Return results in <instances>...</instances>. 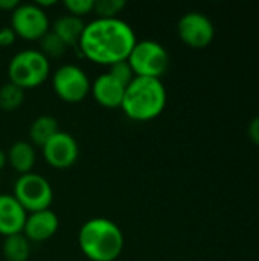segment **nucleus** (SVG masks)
<instances>
[{
	"label": "nucleus",
	"mask_w": 259,
	"mask_h": 261,
	"mask_svg": "<svg viewBox=\"0 0 259 261\" xmlns=\"http://www.w3.org/2000/svg\"><path fill=\"white\" fill-rule=\"evenodd\" d=\"M127 61L136 76L160 80L169 67V54L160 43L142 40L134 44Z\"/></svg>",
	"instance_id": "nucleus-5"
},
{
	"label": "nucleus",
	"mask_w": 259,
	"mask_h": 261,
	"mask_svg": "<svg viewBox=\"0 0 259 261\" xmlns=\"http://www.w3.org/2000/svg\"><path fill=\"white\" fill-rule=\"evenodd\" d=\"M177 32L180 40L192 49H203L209 46L215 37L214 23L209 17L198 11L186 12L179 20Z\"/></svg>",
	"instance_id": "nucleus-9"
},
{
	"label": "nucleus",
	"mask_w": 259,
	"mask_h": 261,
	"mask_svg": "<svg viewBox=\"0 0 259 261\" xmlns=\"http://www.w3.org/2000/svg\"><path fill=\"white\" fill-rule=\"evenodd\" d=\"M95 101L105 109H118L122 104L125 86L116 81L110 73L99 75L90 87Z\"/></svg>",
	"instance_id": "nucleus-13"
},
{
	"label": "nucleus",
	"mask_w": 259,
	"mask_h": 261,
	"mask_svg": "<svg viewBox=\"0 0 259 261\" xmlns=\"http://www.w3.org/2000/svg\"><path fill=\"white\" fill-rule=\"evenodd\" d=\"M60 132L58 128V121L53 116L43 115L38 116L32 121L31 128H29V138L31 144L34 147H43L49 139H52L56 133Z\"/></svg>",
	"instance_id": "nucleus-16"
},
{
	"label": "nucleus",
	"mask_w": 259,
	"mask_h": 261,
	"mask_svg": "<svg viewBox=\"0 0 259 261\" xmlns=\"http://www.w3.org/2000/svg\"><path fill=\"white\" fill-rule=\"evenodd\" d=\"M8 164V158H6V153L3 150H0V171L5 168V165Z\"/></svg>",
	"instance_id": "nucleus-26"
},
{
	"label": "nucleus",
	"mask_w": 259,
	"mask_h": 261,
	"mask_svg": "<svg viewBox=\"0 0 259 261\" xmlns=\"http://www.w3.org/2000/svg\"><path fill=\"white\" fill-rule=\"evenodd\" d=\"M247 133H249V138L252 139V142L259 147V116L250 121V124L247 127Z\"/></svg>",
	"instance_id": "nucleus-24"
},
{
	"label": "nucleus",
	"mask_w": 259,
	"mask_h": 261,
	"mask_svg": "<svg viewBox=\"0 0 259 261\" xmlns=\"http://www.w3.org/2000/svg\"><path fill=\"white\" fill-rule=\"evenodd\" d=\"M137 43L133 28L121 18H96L85 24L78 50L95 64L111 66L128 58Z\"/></svg>",
	"instance_id": "nucleus-1"
},
{
	"label": "nucleus",
	"mask_w": 259,
	"mask_h": 261,
	"mask_svg": "<svg viewBox=\"0 0 259 261\" xmlns=\"http://www.w3.org/2000/svg\"><path fill=\"white\" fill-rule=\"evenodd\" d=\"M27 213L12 194H0V236L9 237L23 232Z\"/></svg>",
	"instance_id": "nucleus-12"
},
{
	"label": "nucleus",
	"mask_w": 259,
	"mask_h": 261,
	"mask_svg": "<svg viewBox=\"0 0 259 261\" xmlns=\"http://www.w3.org/2000/svg\"><path fill=\"white\" fill-rule=\"evenodd\" d=\"M38 43H40V52L47 60L61 58L66 54V49H67V46L61 41V38L58 35H55L50 29L38 40Z\"/></svg>",
	"instance_id": "nucleus-19"
},
{
	"label": "nucleus",
	"mask_w": 259,
	"mask_h": 261,
	"mask_svg": "<svg viewBox=\"0 0 259 261\" xmlns=\"http://www.w3.org/2000/svg\"><path fill=\"white\" fill-rule=\"evenodd\" d=\"M50 73V61L38 49L17 52L8 64L9 83L23 90L41 86Z\"/></svg>",
	"instance_id": "nucleus-4"
},
{
	"label": "nucleus",
	"mask_w": 259,
	"mask_h": 261,
	"mask_svg": "<svg viewBox=\"0 0 259 261\" xmlns=\"http://www.w3.org/2000/svg\"><path fill=\"white\" fill-rule=\"evenodd\" d=\"M6 158H8V164L21 176V174L32 173L37 153L31 142L17 141L11 145L9 151L6 153Z\"/></svg>",
	"instance_id": "nucleus-14"
},
{
	"label": "nucleus",
	"mask_w": 259,
	"mask_h": 261,
	"mask_svg": "<svg viewBox=\"0 0 259 261\" xmlns=\"http://www.w3.org/2000/svg\"><path fill=\"white\" fill-rule=\"evenodd\" d=\"M52 87L56 96L69 104H78L90 93L92 83L87 73L75 64H64L52 75Z\"/></svg>",
	"instance_id": "nucleus-7"
},
{
	"label": "nucleus",
	"mask_w": 259,
	"mask_h": 261,
	"mask_svg": "<svg viewBox=\"0 0 259 261\" xmlns=\"http://www.w3.org/2000/svg\"><path fill=\"white\" fill-rule=\"evenodd\" d=\"M84 28H85V23L82 21V18L66 14L53 21L50 31L55 35H58L61 41L69 47V46H78L82 37Z\"/></svg>",
	"instance_id": "nucleus-15"
},
{
	"label": "nucleus",
	"mask_w": 259,
	"mask_h": 261,
	"mask_svg": "<svg viewBox=\"0 0 259 261\" xmlns=\"http://www.w3.org/2000/svg\"><path fill=\"white\" fill-rule=\"evenodd\" d=\"M49 17L35 3L18 5L11 12V29L26 41H38L49 31Z\"/></svg>",
	"instance_id": "nucleus-8"
},
{
	"label": "nucleus",
	"mask_w": 259,
	"mask_h": 261,
	"mask_svg": "<svg viewBox=\"0 0 259 261\" xmlns=\"http://www.w3.org/2000/svg\"><path fill=\"white\" fill-rule=\"evenodd\" d=\"M15 200L26 213L49 210L53 202V190L46 177L37 173L21 174L14 184Z\"/></svg>",
	"instance_id": "nucleus-6"
},
{
	"label": "nucleus",
	"mask_w": 259,
	"mask_h": 261,
	"mask_svg": "<svg viewBox=\"0 0 259 261\" xmlns=\"http://www.w3.org/2000/svg\"><path fill=\"white\" fill-rule=\"evenodd\" d=\"M17 35L14 34V31L11 28H2L0 29V46L2 47H9L11 44H14Z\"/></svg>",
	"instance_id": "nucleus-23"
},
{
	"label": "nucleus",
	"mask_w": 259,
	"mask_h": 261,
	"mask_svg": "<svg viewBox=\"0 0 259 261\" xmlns=\"http://www.w3.org/2000/svg\"><path fill=\"white\" fill-rule=\"evenodd\" d=\"M43 158L47 165L56 170H66L75 165L79 156V147L75 138L67 132H58L43 147Z\"/></svg>",
	"instance_id": "nucleus-10"
},
{
	"label": "nucleus",
	"mask_w": 259,
	"mask_h": 261,
	"mask_svg": "<svg viewBox=\"0 0 259 261\" xmlns=\"http://www.w3.org/2000/svg\"><path fill=\"white\" fill-rule=\"evenodd\" d=\"M60 228V220L53 211L43 210L38 213H31L26 217L23 226V236L34 243H41L52 239Z\"/></svg>",
	"instance_id": "nucleus-11"
},
{
	"label": "nucleus",
	"mask_w": 259,
	"mask_h": 261,
	"mask_svg": "<svg viewBox=\"0 0 259 261\" xmlns=\"http://www.w3.org/2000/svg\"><path fill=\"white\" fill-rule=\"evenodd\" d=\"M107 73H110L116 81H119V83L124 84L125 87L136 78V75H134L131 66H130V63H128L127 60L111 64V66H110V70H108Z\"/></svg>",
	"instance_id": "nucleus-21"
},
{
	"label": "nucleus",
	"mask_w": 259,
	"mask_h": 261,
	"mask_svg": "<svg viewBox=\"0 0 259 261\" xmlns=\"http://www.w3.org/2000/svg\"><path fill=\"white\" fill-rule=\"evenodd\" d=\"M2 252L5 261H27L31 255V242L23 234L5 237Z\"/></svg>",
	"instance_id": "nucleus-17"
},
{
	"label": "nucleus",
	"mask_w": 259,
	"mask_h": 261,
	"mask_svg": "<svg viewBox=\"0 0 259 261\" xmlns=\"http://www.w3.org/2000/svg\"><path fill=\"white\" fill-rule=\"evenodd\" d=\"M20 3L17 0H0V9L2 11H14Z\"/></svg>",
	"instance_id": "nucleus-25"
},
{
	"label": "nucleus",
	"mask_w": 259,
	"mask_h": 261,
	"mask_svg": "<svg viewBox=\"0 0 259 261\" xmlns=\"http://www.w3.org/2000/svg\"><path fill=\"white\" fill-rule=\"evenodd\" d=\"M78 245L90 261H114L124 251V234L110 219L95 217L81 226Z\"/></svg>",
	"instance_id": "nucleus-2"
},
{
	"label": "nucleus",
	"mask_w": 259,
	"mask_h": 261,
	"mask_svg": "<svg viewBox=\"0 0 259 261\" xmlns=\"http://www.w3.org/2000/svg\"><path fill=\"white\" fill-rule=\"evenodd\" d=\"M24 101V90L12 83H5L0 87V109L3 112H15Z\"/></svg>",
	"instance_id": "nucleus-18"
},
{
	"label": "nucleus",
	"mask_w": 259,
	"mask_h": 261,
	"mask_svg": "<svg viewBox=\"0 0 259 261\" xmlns=\"http://www.w3.org/2000/svg\"><path fill=\"white\" fill-rule=\"evenodd\" d=\"M95 0H66L64 8L67 9L69 15L82 18L84 15L93 12Z\"/></svg>",
	"instance_id": "nucleus-22"
},
{
	"label": "nucleus",
	"mask_w": 259,
	"mask_h": 261,
	"mask_svg": "<svg viewBox=\"0 0 259 261\" xmlns=\"http://www.w3.org/2000/svg\"><path fill=\"white\" fill-rule=\"evenodd\" d=\"M166 106V89L157 78L136 76L127 87L121 109L136 122H147L162 115Z\"/></svg>",
	"instance_id": "nucleus-3"
},
{
	"label": "nucleus",
	"mask_w": 259,
	"mask_h": 261,
	"mask_svg": "<svg viewBox=\"0 0 259 261\" xmlns=\"http://www.w3.org/2000/svg\"><path fill=\"white\" fill-rule=\"evenodd\" d=\"M124 8V0H98L95 2L93 12L98 15V18H118L119 12Z\"/></svg>",
	"instance_id": "nucleus-20"
}]
</instances>
